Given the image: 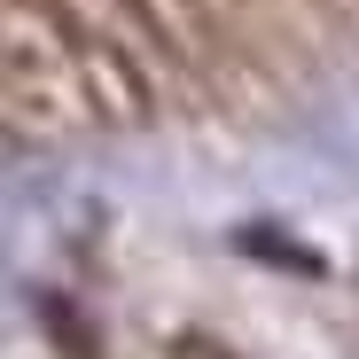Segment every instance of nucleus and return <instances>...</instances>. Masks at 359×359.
I'll use <instances>...</instances> for the list:
<instances>
[{"mask_svg":"<svg viewBox=\"0 0 359 359\" xmlns=\"http://www.w3.org/2000/svg\"><path fill=\"white\" fill-rule=\"evenodd\" d=\"M39 320H47V336H55L63 359H94V336H86V320L63 305V297H39Z\"/></svg>","mask_w":359,"mask_h":359,"instance_id":"nucleus-1","label":"nucleus"}]
</instances>
